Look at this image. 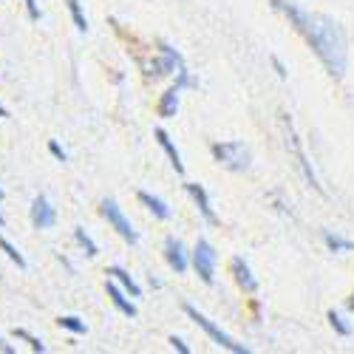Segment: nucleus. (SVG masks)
<instances>
[{
	"label": "nucleus",
	"instance_id": "obj_1",
	"mask_svg": "<svg viewBox=\"0 0 354 354\" xmlns=\"http://www.w3.org/2000/svg\"><path fill=\"white\" fill-rule=\"evenodd\" d=\"M309 46L315 48V54L323 60V66L329 68L332 77H343L346 74V63H348V54H346V37H343V28L329 20V17H320L312 15L306 35Z\"/></svg>",
	"mask_w": 354,
	"mask_h": 354
},
{
	"label": "nucleus",
	"instance_id": "obj_2",
	"mask_svg": "<svg viewBox=\"0 0 354 354\" xmlns=\"http://www.w3.org/2000/svg\"><path fill=\"white\" fill-rule=\"evenodd\" d=\"M213 156L218 159V165H224V167H230V170H235V173L247 170L250 162H252L247 145H244V142H235V139H232V142L213 145Z\"/></svg>",
	"mask_w": 354,
	"mask_h": 354
},
{
	"label": "nucleus",
	"instance_id": "obj_3",
	"mask_svg": "<svg viewBox=\"0 0 354 354\" xmlns=\"http://www.w3.org/2000/svg\"><path fill=\"white\" fill-rule=\"evenodd\" d=\"M185 312H187V317H190V320H196V326L207 332V335H210V337H213V340H216L221 348H230V351H235V354H250V348H247L244 343H235V340H232L227 332H221V329L216 326V323H213L210 317H204V315H201L196 306H190V304H187V306H185Z\"/></svg>",
	"mask_w": 354,
	"mask_h": 354
},
{
	"label": "nucleus",
	"instance_id": "obj_4",
	"mask_svg": "<svg viewBox=\"0 0 354 354\" xmlns=\"http://www.w3.org/2000/svg\"><path fill=\"white\" fill-rule=\"evenodd\" d=\"M100 213H102V218L116 230V232H120L122 235V239L128 241V244H136L139 241V232L133 230V224L125 218V213H122V207H120V204H116L113 198H105L102 201V207H100Z\"/></svg>",
	"mask_w": 354,
	"mask_h": 354
},
{
	"label": "nucleus",
	"instance_id": "obj_5",
	"mask_svg": "<svg viewBox=\"0 0 354 354\" xmlns=\"http://www.w3.org/2000/svg\"><path fill=\"white\" fill-rule=\"evenodd\" d=\"M216 261H218V255H216L213 244L201 239L196 244V252H193V267H196V272L201 275L204 283H213L216 281Z\"/></svg>",
	"mask_w": 354,
	"mask_h": 354
},
{
	"label": "nucleus",
	"instance_id": "obj_6",
	"mask_svg": "<svg viewBox=\"0 0 354 354\" xmlns=\"http://www.w3.org/2000/svg\"><path fill=\"white\" fill-rule=\"evenodd\" d=\"M28 218H32L35 230H51L57 224V210L51 207V201L46 196H37L32 201V210H28Z\"/></svg>",
	"mask_w": 354,
	"mask_h": 354
},
{
	"label": "nucleus",
	"instance_id": "obj_7",
	"mask_svg": "<svg viewBox=\"0 0 354 354\" xmlns=\"http://www.w3.org/2000/svg\"><path fill=\"white\" fill-rule=\"evenodd\" d=\"M185 187H187L190 198L196 201V207L201 210V216L207 218V224H218V216L213 213V204H210V196H207V190H204L201 185H193V182H187Z\"/></svg>",
	"mask_w": 354,
	"mask_h": 354
},
{
	"label": "nucleus",
	"instance_id": "obj_8",
	"mask_svg": "<svg viewBox=\"0 0 354 354\" xmlns=\"http://www.w3.org/2000/svg\"><path fill=\"white\" fill-rule=\"evenodd\" d=\"M165 258H167V263H170V270H176L179 275L187 272V255H185L182 241L167 239V241H165Z\"/></svg>",
	"mask_w": 354,
	"mask_h": 354
},
{
	"label": "nucleus",
	"instance_id": "obj_9",
	"mask_svg": "<svg viewBox=\"0 0 354 354\" xmlns=\"http://www.w3.org/2000/svg\"><path fill=\"white\" fill-rule=\"evenodd\" d=\"M108 298H111V304L116 306V309H120L125 317H136V306L128 301V292L120 286V283H116V281H108Z\"/></svg>",
	"mask_w": 354,
	"mask_h": 354
},
{
	"label": "nucleus",
	"instance_id": "obj_10",
	"mask_svg": "<svg viewBox=\"0 0 354 354\" xmlns=\"http://www.w3.org/2000/svg\"><path fill=\"white\" fill-rule=\"evenodd\" d=\"M232 275H235V283H239L244 292H258V281H255L250 263L244 258H232Z\"/></svg>",
	"mask_w": 354,
	"mask_h": 354
},
{
	"label": "nucleus",
	"instance_id": "obj_11",
	"mask_svg": "<svg viewBox=\"0 0 354 354\" xmlns=\"http://www.w3.org/2000/svg\"><path fill=\"white\" fill-rule=\"evenodd\" d=\"M289 147L295 151V159H298V167L304 170V176H306V182L315 187V190H320V185H317V176H315V170L309 167V162H306V153H304V147H301V142H298V136H295L292 131H289Z\"/></svg>",
	"mask_w": 354,
	"mask_h": 354
},
{
	"label": "nucleus",
	"instance_id": "obj_12",
	"mask_svg": "<svg viewBox=\"0 0 354 354\" xmlns=\"http://www.w3.org/2000/svg\"><path fill=\"white\" fill-rule=\"evenodd\" d=\"M179 91H182V88L173 85V88H167V91L162 94V100H159V116H162V120H173L176 111H179Z\"/></svg>",
	"mask_w": 354,
	"mask_h": 354
},
{
	"label": "nucleus",
	"instance_id": "obj_13",
	"mask_svg": "<svg viewBox=\"0 0 354 354\" xmlns=\"http://www.w3.org/2000/svg\"><path fill=\"white\" fill-rule=\"evenodd\" d=\"M156 139H159V145H162V151L167 153L170 165L176 167V173H185V165H182V153L176 151V145L170 142V136H167V131H165V128H156Z\"/></svg>",
	"mask_w": 354,
	"mask_h": 354
},
{
	"label": "nucleus",
	"instance_id": "obj_14",
	"mask_svg": "<svg viewBox=\"0 0 354 354\" xmlns=\"http://www.w3.org/2000/svg\"><path fill=\"white\" fill-rule=\"evenodd\" d=\"M108 275H111V281L120 283V286L131 295V298H139V295H142V286H139V283H136V281H133L122 267H111V270H108Z\"/></svg>",
	"mask_w": 354,
	"mask_h": 354
},
{
	"label": "nucleus",
	"instance_id": "obj_15",
	"mask_svg": "<svg viewBox=\"0 0 354 354\" xmlns=\"http://www.w3.org/2000/svg\"><path fill=\"white\" fill-rule=\"evenodd\" d=\"M139 201H142L145 207L151 210V213H153L156 218H162V221H167V218L173 216V213H170V207H167V204H165L162 198H156V196H151V193H145V190L139 193Z\"/></svg>",
	"mask_w": 354,
	"mask_h": 354
},
{
	"label": "nucleus",
	"instance_id": "obj_16",
	"mask_svg": "<svg viewBox=\"0 0 354 354\" xmlns=\"http://www.w3.org/2000/svg\"><path fill=\"white\" fill-rule=\"evenodd\" d=\"M0 250L6 252V258H9L12 263H17V270H26V267H28V263H26V258L20 255V250H17V247H15L12 241H6L3 235H0Z\"/></svg>",
	"mask_w": 354,
	"mask_h": 354
},
{
	"label": "nucleus",
	"instance_id": "obj_17",
	"mask_svg": "<svg viewBox=\"0 0 354 354\" xmlns=\"http://www.w3.org/2000/svg\"><path fill=\"white\" fill-rule=\"evenodd\" d=\"M57 323H60V326H63L66 332H71V335H85V332H88L85 320H80V317H74V315H63Z\"/></svg>",
	"mask_w": 354,
	"mask_h": 354
},
{
	"label": "nucleus",
	"instance_id": "obj_18",
	"mask_svg": "<svg viewBox=\"0 0 354 354\" xmlns=\"http://www.w3.org/2000/svg\"><path fill=\"white\" fill-rule=\"evenodd\" d=\"M74 239H77V244L85 250V255H91V258H94V255L100 252V250H97V244H94V239H91V235H88L82 227H77V230H74Z\"/></svg>",
	"mask_w": 354,
	"mask_h": 354
},
{
	"label": "nucleus",
	"instance_id": "obj_19",
	"mask_svg": "<svg viewBox=\"0 0 354 354\" xmlns=\"http://www.w3.org/2000/svg\"><path fill=\"white\" fill-rule=\"evenodd\" d=\"M12 335H15L17 340H23V343H28V348H32V351H40V354L46 351V343H43L40 337H35V335H28L26 329H17V326H15V329H12Z\"/></svg>",
	"mask_w": 354,
	"mask_h": 354
},
{
	"label": "nucleus",
	"instance_id": "obj_20",
	"mask_svg": "<svg viewBox=\"0 0 354 354\" xmlns=\"http://www.w3.org/2000/svg\"><path fill=\"white\" fill-rule=\"evenodd\" d=\"M323 241H326V247H329L332 252H348V250H354V241L337 239V235H332V232H326V235H323Z\"/></svg>",
	"mask_w": 354,
	"mask_h": 354
},
{
	"label": "nucleus",
	"instance_id": "obj_21",
	"mask_svg": "<svg viewBox=\"0 0 354 354\" xmlns=\"http://www.w3.org/2000/svg\"><path fill=\"white\" fill-rule=\"evenodd\" d=\"M68 12L74 17V26L80 28V32H88V20H85V12L80 6V0H68Z\"/></svg>",
	"mask_w": 354,
	"mask_h": 354
},
{
	"label": "nucleus",
	"instance_id": "obj_22",
	"mask_svg": "<svg viewBox=\"0 0 354 354\" xmlns=\"http://www.w3.org/2000/svg\"><path fill=\"white\" fill-rule=\"evenodd\" d=\"M329 323H332V329H335L340 337H348V335H351V329L346 326V320H343L337 312H329Z\"/></svg>",
	"mask_w": 354,
	"mask_h": 354
},
{
	"label": "nucleus",
	"instance_id": "obj_23",
	"mask_svg": "<svg viewBox=\"0 0 354 354\" xmlns=\"http://www.w3.org/2000/svg\"><path fill=\"white\" fill-rule=\"evenodd\" d=\"M23 3H26V12H28V17H32V20H40V17H43L37 0H23Z\"/></svg>",
	"mask_w": 354,
	"mask_h": 354
},
{
	"label": "nucleus",
	"instance_id": "obj_24",
	"mask_svg": "<svg viewBox=\"0 0 354 354\" xmlns=\"http://www.w3.org/2000/svg\"><path fill=\"white\" fill-rule=\"evenodd\" d=\"M48 151H51V156H54V159H60V162H66V159H68V156H66V151H63V147L57 145L54 139L48 142Z\"/></svg>",
	"mask_w": 354,
	"mask_h": 354
},
{
	"label": "nucleus",
	"instance_id": "obj_25",
	"mask_svg": "<svg viewBox=\"0 0 354 354\" xmlns=\"http://www.w3.org/2000/svg\"><path fill=\"white\" fill-rule=\"evenodd\" d=\"M170 346H173V348H179V351H182V354H190V348H187V343H185V340H182V337H176V335H173V337H170Z\"/></svg>",
	"mask_w": 354,
	"mask_h": 354
},
{
	"label": "nucleus",
	"instance_id": "obj_26",
	"mask_svg": "<svg viewBox=\"0 0 354 354\" xmlns=\"http://www.w3.org/2000/svg\"><path fill=\"white\" fill-rule=\"evenodd\" d=\"M0 351H3V354H15V346H9L3 337H0Z\"/></svg>",
	"mask_w": 354,
	"mask_h": 354
},
{
	"label": "nucleus",
	"instance_id": "obj_27",
	"mask_svg": "<svg viewBox=\"0 0 354 354\" xmlns=\"http://www.w3.org/2000/svg\"><path fill=\"white\" fill-rule=\"evenodd\" d=\"M272 63H275V68H278V77H286V68H283V63L278 60V57H275V60H272Z\"/></svg>",
	"mask_w": 354,
	"mask_h": 354
},
{
	"label": "nucleus",
	"instance_id": "obj_28",
	"mask_svg": "<svg viewBox=\"0 0 354 354\" xmlns=\"http://www.w3.org/2000/svg\"><path fill=\"white\" fill-rule=\"evenodd\" d=\"M0 116H9V108H6L3 102H0Z\"/></svg>",
	"mask_w": 354,
	"mask_h": 354
},
{
	"label": "nucleus",
	"instance_id": "obj_29",
	"mask_svg": "<svg viewBox=\"0 0 354 354\" xmlns=\"http://www.w3.org/2000/svg\"><path fill=\"white\" fill-rule=\"evenodd\" d=\"M348 309H354V295H351V301H348Z\"/></svg>",
	"mask_w": 354,
	"mask_h": 354
},
{
	"label": "nucleus",
	"instance_id": "obj_30",
	"mask_svg": "<svg viewBox=\"0 0 354 354\" xmlns=\"http://www.w3.org/2000/svg\"><path fill=\"white\" fill-rule=\"evenodd\" d=\"M3 196H6V193H3V190H0V201H3Z\"/></svg>",
	"mask_w": 354,
	"mask_h": 354
},
{
	"label": "nucleus",
	"instance_id": "obj_31",
	"mask_svg": "<svg viewBox=\"0 0 354 354\" xmlns=\"http://www.w3.org/2000/svg\"><path fill=\"white\" fill-rule=\"evenodd\" d=\"M3 224H6V221H3V216H0V227H3Z\"/></svg>",
	"mask_w": 354,
	"mask_h": 354
}]
</instances>
